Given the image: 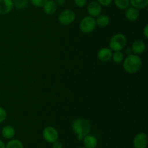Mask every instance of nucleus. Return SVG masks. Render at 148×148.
Segmentation results:
<instances>
[{"instance_id":"14","label":"nucleus","mask_w":148,"mask_h":148,"mask_svg":"<svg viewBox=\"0 0 148 148\" xmlns=\"http://www.w3.org/2000/svg\"><path fill=\"white\" fill-rule=\"evenodd\" d=\"M43 12L47 15H52L56 12V10H57V5H56L54 0H48L47 2L43 7Z\"/></svg>"},{"instance_id":"10","label":"nucleus","mask_w":148,"mask_h":148,"mask_svg":"<svg viewBox=\"0 0 148 148\" xmlns=\"http://www.w3.org/2000/svg\"><path fill=\"white\" fill-rule=\"evenodd\" d=\"M125 17L129 21L134 22L140 17V11L135 7H129L125 10Z\"/></svg>"},{"instance_id":"27","label":"nucleus","mask_w":148,"mask_h":148,"mask_svg":"<svg viewBox=\"0 0 148 148\" xmlns=\"http://www.w3.org/2000/svg\"><path fill=\"white\" fill-rule=\"evenodd\" d=\"M57 6H63L66 3V0H54Z\"/></svg>"},{"instance_id":"11","label":"nucleus","mask_w":148,"mask_h":148,"mask_svg":"<svg viewBox=\"0 0 148 148\" xmlns=\"http://www.w3.org/2000/svg\"><path fill=\"white\" fill-rule=\"evenodd\" d=\"M131 49L132 51L134 53V54H141V53H144V51L146 49L145 43L142 40H136L132 43Z\"/></svg>"},{"instance_id":"18","label":"nucleus","mask_w":148,"mask_h":148,"mask_svg":"<svg viewBox=\"0 0 148 148\" xmlns=\"http://www.w3.org/2000/svg\"><path fill=\"white\" fill-rule=\"evenodd\" d=\"M111 59H113L115 63L116 64H120L122 63L124 59V54L121 51H116L113 52L112 54V58Z\"/></svg>"},{"instance_id":"6","label":"nucleus","mask_w":148,"mask_h":148,"mask_svg":"<svg viewBox=\"0 0 148 148\" xmlns=\"http://www.w3.org/2000/svg\"><path fill=\"white\" fill-rule=\"evenodd\" d=\"M43 137L47 143L52 144L59 139V132L56 128L49 126L43 130Z\"/></svg>"},{"instance_id":"26","label":"nucleus","mask_w":148,"mask_h":148,"mask_svg":"<svg viewBox=\"0 0 148 148\" xmlns=\"http://www.w3.org/2000/svg\"><path fill=\"white\" fill-rule=\"evenodd\" d=\"M143 34H144L145 38H148V24H146L145 26L144 27V29H143Z\"/></svg>"},{"instance_id":"12","label":"nucleus","mask_w":148,"mask_h":148,"mask_svg":"<svg viewBox=\"0 0 148 148\" xmlns=\"http://www.w3.org/2000/svg\"><path fill=\"white\" fill-rule=\"evenodd\" d=\"M14 7L12 0H0V14H5L10 12Z\"/></svg>"},{"instance_id":"1","label":"nucleus","mask_w":148,"mask_h":148,"mask_svg":"<svg viewBox=\"0 0 148 148\" xmlns=\"http://www.w3.org/2000/svg\"><path fill=\"white\" fill-rule=\"evenodd\" d=\"M143 66L142 59L136 54L127 55L123 61V68L129 74H135L140 71Z\"/></svg>"},{"instance_id":"15","label":"nucleus","mask_w":148,"mask_h":148,"mask_svg":"<svg viewBox=\"0 0 148 148\" xmlns=\"http://www.w3.org/2000/svg\"><path fill=\"white\" fill-rule=\"evenodd\" d=\"M1 135L5 139H12L15 135V130L12 126H5L1 130Z\"/></svg>"},{"instance_id":"16","label":"nucleus","mask_w":148,"mask_h":148,"mask_svg":"<svg viewBox=\"0 0 148 148\" xmlns=\"http://www.w3.org/2000/svg\"><path fill=\"white\" fill-rule=\"evenodd\" d=\"M95 23H96V25H98V27H106L109 25L110 18L105 14H100L96 17Z\"/></svg>"},{"instance_id":"8","label":"nucleus","mask_w":148,"mask_h":148,"mask_svg":"<svg viewBox=\"0 0 148 148\" xmlns=\"http://www.w3.org/2000/svg\"><path fill=\"white\" fill-rule=\"evenodd\" d=\"M87 10H88L89 16H91L92 17H97L100 14H101L102 6L97 1H92L88 4Z\"/></svg>"},{"instance_id":"7","label":"nucleus","mask_w":148,"mask_h":148,"mask_svg":"<svg viewBox=\"0 0 148 148\" xmlns=\"http://www.w3.org/2000/svg\"><path fill=\"white\" fill-rule=\"evenodd\" d=\"M148 145L147 135L144 132H140L133 140L134 148H147Z\"/></svg>"},{"instance_id":"17","label":"nucleus","mask_w":148,"mask_h":148,"mask_svg":"<svg viewBox=\"0 0 148 148\" xmlns=\"http://www.w3.org/2000/svg\"><path fill=\"white\" fill-rule=\"evenodd\" d=\"M130 4L132 7L138 10L145 9L148 6V0H130Z\"/></svg>"},{"instance_id":"28","label":"nucleus","mask_w":148,"mask_h":148,"mask_svg":"<svg viewBox=\"0 0 148 148\" xmlns=\"http://www.w3.org/2000/svg\"><path fill=\"white\" fill-rule=\"evenodd\" d=\"M5 146L6 145L4 144V142L0 140V148H5Z\"/></svg>"},{"instance_id":"21","label":"nucleus","mask_w":148,"mask_h":148,"mask_svg":"<svg viewBox=\"0 0 148 148\" xmlns=\"http://www.w3.org/2000/svg\"><path fill=\"white\" fill-rule=\"evenodd\" d=\"M48 0H30V2L33 6L37 7H43Z\"/></svg>"},{"instance_id":"22","label":"nucleus","mask_w":148,"mask_h":148,"mask_svg":"<svg viewBox=\"0 0 148 148\" xmlns=\"http://www.w3.org/2000/svg\"><path fill=\"white\" fill-rule=\"evenodd\" d=\"M6 118H7V112L5 109L2 107H0V123L4 122Z\"/></svg>"},{"instance_id":"3","label":"nucleus","mask_w":148,"mask_h":148,"mask_svg":"<svg viewBox=\"0 0 148 148\" xmlns=\"http://www.w3.org/2000/svg\"><path fill=\"white\" fill-rule=\"evenodd\" d=\"M127 43L126 36L122 33H116L111 37L109 42V47L114 51H122Z\"/></svg>"},{"instance_id":"30","label":"nucleus","mask_w":148,"mask_h":148,"mask_svg":"<svg viewBox=\"0 0 148 148\" xmlns=\"http://www.w3.org/2000/svg\"><path fill=\"white\" fill-rule=\"evenodd\" d=\"M78 148H85V147H78Z\"/></svg>"},{"instance_id":"4","label":"nucleus","mask_w":148,"mask_h":148,"mask_svg":"<svg viewBox=\"0 0 148 148\" xmlns=\"http://www.w3.org/2000/svg\"><path fill=\"white\" fill-rule=\"evenodd\" d=\"M96 27L95 17L91 16H86L83 17L79 23V29L83 33H90L93 31Z\"/></svg>"},{"instance_id":"29","label":"nucleus","mask_w":148,"mask_h":148,"mask_svg":"<svg viewBox=\"0 0 148 148\" xmlns=\"http://www.w3.org/2000/svg\"><path fill=\"white\" fill-rule=\"evenodd\" d=\"M132 49H127V51H126V53H127V55H130V54H132Z\"/></svg>"},{"instance_id":"19","label":"nucleus","mask_w":148,"mask_h":148,"mask_svg":"<svg viewBox=\"0 0 148 148\" xmlns=\"http://www.w3.org/2000/svg\"><path fill=\"white\" fill-rule=\"evenodd\" d=\"M114 1L117 8L121 10H125L130 6V0H114Z\"/></svg>"},{"instance_id":"23","label":"nucleus","mask_w":148,"mask_h":148,"mask_svg":"<svg viewBox=\"0 0 148 148\" xmlns=\"http://www.w3.org/2000/svg\"><path fill=\"white\" fill-rule=\"evenodd\" d=\"M87 1H88V0H74L75 5L78 7H80V8L86 5Z\"/></svg>"},{"instance_id":"24","label":"nucleus","mask_w":148,"mask_h":148,"mask_svg":"<svg viewBox=\"0 0 148 148\" xmlns=\"http://www.w3.org/2000/svg\"><path fill=\"white\" fill-rule=\"evenodd\" d=\"M102 7H108L112 3L113 0H97Z\"/></svg>"},{"instance_id":"13","label":"nucleus","mask_w":148,"mask_h":148,"mask_svg":"<svg viewBox=\"0 0 148 148\" xmlns=\"http://www.w3.org/2000/svg\"><path fill=\"white\" fill-rule=\"evenodd\" d=\"M85 148H95L98 145V140L96 137L91 134H87L82 139Z\"/></svg>"},{"instance_id":"25","label":"nucleus","mask_w":148,"mask_h":148,"mask_svg":"<svg viewBox=\"0 0 148 148\" xmlns=\"http://www.w3.org/2000/svg\"><path fill=\"white\" fill-rule=\"evenodd\" d=\"M63 145H62V143L61 142L56 140V142L52 143V148H62Z\"/></svg>"},{"instance_id":"9","label":"nucleus","mask_w":148,"mask_h":148,"mask_svg":"<svg viewBox=\"0 0 148 148\" xmlns=\"http://www.w3.org/2000/svg\"><path fill=\"white\" fill-rule=\"evenodd\" d=\"M113 51L110 48H102L98 52V58L101 62H107L112 58Z\"/></svg>"},{"instance_id":"5","label":"nucleus","mask_w":148,"mask_h":148,"mask_svg":"<svg viewBox=\"0 0 148 148\" xmlns=\"http://www.w3.org/2000/svg\"><path fill=\"white\" fill-rule=\"evenodd\" d=\"M76 14L72 10H65L60 13L59 16V21L63 25H70L75 21Z\"/></svg>"},{"instance_id":"2","label":"nucleus","mask_w":148,"mask_h":148,"mask_svg":"<svg viewBox=\"0 0 148 148\" xmlns=\"http://www.w3.org/2000/svg\"><path fill=\"white\" fill-rule=\"evenodd\" d=\"M72 130L77 135V140H82L83 137L90 132V123L84 118L77 119L72 123Z\"/></svg>"},{"instance_id":"20","label":"nucleus","mask_w":148,"mask_h":148,"mask_svg":"<svg viewBox=\"0 0 148 148\" xmlns=\"http://www.w3.org/2000/svg\"><path fill=\"white\" fill-rule=\"evenodd\" d=\"M5 148H24V145L19 140H12L6 145Z\"/></svg>"}]
</instances>
